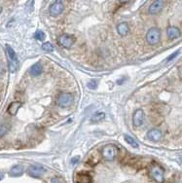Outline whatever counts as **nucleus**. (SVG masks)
<instances>
[{
	"mask_svg": "<svg viewBox=\"0 0 182 183\" xmlns=\"http://www.w3.org/2000/svg\"><path fill=\"white\" fill-rule=\"evenodd\" d=\"M149 174L157 183H164V181H165V170L160 165L156 163H153L150 165Z\"/></svg>",
	"mask_w": 182,
	"mask_h": 183,
	"instance_id": "obj_1",
	"label": "nucleus"
},
{
	"mask_svg": "<svg viewBox=\"0 0 182 183\" xmlns=\"http://www.w3.org/2000/svg\"><path fill=\"white\" fill-rule=\"evenodd\" d=\"M118 153H119V149L114 144L104 145L101 149V154L106 161H113L116 158Z\"/></svg>",
	"mask_w": 182,
	"mask_h": 183,
	"instance_id": "obj_2",
	"label": "nucleus"
},
{
	"mask_svg": "<svg viewBox=\"0 0 182 183\" xmlns=\"http://www.w3.org/2000/svg\"><path fill=\"white\" fill-rule=\"evenodd\" d=\"M6 52L9 58V69L11 72H15L19 66V59H18L17 54L10 45H6Z\"/></svg>",
	"mask_w": 182,
	"mask_h": 183,
	"instance_id": "obj_3",
	"label": "nucleus"
},
{
	"mask_svg": "<svg viewBox=\"0 0 182 183\" xmlns=\"http://www.w3.org/2000/svg\"><path fill=\"white\" fill-rule=\"evenodd\" d=\"M74 100V97L73 94L70 93H61L58 95L57 99V103L58 105L60 107H68L70 106L72 102Z\"/></svg>",
	"mask_w": 182,
	"mask_h": 183,
	"instance_id": "obj_4",
	"label": "nucleus"
},
{
	"mask_svg": "<svg viewBox=\"0 0 182 183\" xmlns=\"http://www.w3.org/2000/svg\"><path fill=\"white\" fill-rule=\"evenodd\" d=\"M161 39V31L157 28H150L146 33V41L150 45H156L160 42Z\"/></svg>",
	"mask_w": 182,
	"mask_h": 183,
	"instance_id": "obj_5",
	"label": "nucleus"
},
{
	"mask_svg": "<svg viewBox=\"0 0 182 183\" xmlns=\"http://www.w3.org/2000/svg\"><path fill=\"white\" fill-rule=\"evenodd\" d=\"M75 41V37L70 34H61L58 39V43L63 48H71L74 45Z\"/></svg>",
	"mask_w": 182,
	"mask_h": 183,
	"instance_id": "obj_6",
	"label": "nucleus"
},
{
	"mask_svg": "<svg viewBox=\"0 0 182 183\" xmlns=\"http://www.w3.org/2000/svg\"><path fill=\"white\" fill-rule=\"evenodd\" d=\"M45 169L42 167L41 165H31L30 167L27 169V173L29 174L31 177L38 178L41 177L45 173Z\"/></svg>",
	"mask_w": 182,
	"mask_h": 183,
	"instance_id": "obj_7",
	"label": "nucleus"
},
{
	"mask_svg": "<svg viewBox=\"0 0 182 183\" xmlns=\"http://www.w3.org/2000/svg\"><path fill=\"white\" fill-rule=\"evenodd\" d=\"M63 10H65V5H63L62 1H55L51 4V6L49 8L50 14L54 17L59 16L60 14H61Z\"/></svg>",
	"mask_w": 182,
	"mask_h": 183,
	"instance_id": "obj_8",
	"label": "nucleus"
},
{
	"mask_svg": "<svg viewBox=\"0 0 182 183\" xmlns=\"http://www.w3.org/2000/svg\"><path fill=\"white\" fill-rule=\"evenodd\" d=\"M144 121V112L142 109H136L133 115V124L134 127H140Z\"/></svg>",
	"mask_w": 182,
	"mask_h": 183,
	"instance_id": "obj_9",
	"label": "nucleus"
},
{
	"mask_svg": "<svg viewBox=\"0 0 182 183\" xmlns=\"http://www.w3.org/2000/svg\"><path fill=\"white\" fill-rule=\"evenodd\" d=\"M164 4H165V2L162 1V0H157V1H154L150 5V7H149V13L151 15H157V14H159L162 11V9H163Z\"/></svg>",
	"mask_w": 182,
	"mask_h": 183,
	"instance_id": "obj_10",
	"label": "nucleus"
},
{
	"mask_svg": "<svg viewBox=\"0 0 182 183\" xmlns=\"http://www.w3.org/2000/svg\"><path fill=\"white\" fill-rule=\"evenodd\" d=\"M147 137L152 141H159L163 137V134L158 129H152L147 133Z\"/></svg>",
	"mask_w": 182,
	"mask_h": 183,
	"instance_id": "obj_11",
	"label": "nucleus"
},
{
	"mask_svg": "<svg viewBox=\"0 0 182 183\" xmlns=\"http://www.w3.org/2000/svg\"><path fill=\"white\" fill-rule=\"evenodd\" d=\"M117 32L120 34V35L122 37H125L127 36L129 34L130 32V27H129V24L128 23H120L119 24L117 25Z\"/></svg>",
	"mask_w": 182,
	"mask_h": 183,
	"instance_id": "obj_12",
	"label": "nucleus"
},
{
	"mask_svg": "<svg viewBox=\"0 0 182 183\" xmlns=\"http://www.w3.org/2000/svg\"><path fill=\"white\" fill-rule=\"evenodd\" d=\"M167 35L169 39H176L181 35V32L179 30V28H177L176 27H169L167 28Z\"/></svg>",
	"mask_w": 182,
	"mask_h": 183,
	"instance_id": "obj_13",
	"label": "nucleus"
},
{
	"mask_svg": "<svg viewBox=\"0 0 182 183\" xmlns=\"http://www.w3.org/2000/svg\"><path fill=\"white\" fill-rule=\"evenodd\" d=\"M21 106H22L21 101H13L12 103H10V105L8 106L7 111L11 116H15V115H17V113L21 108Z\"/></svg>",
	"mask_w": 182,
	"mask_h": 183,
	"instance_id": "obj_14",
	"label": "nucleus"
},
{
	"mask_svg": "<svg viewBox=\"0 0 182 183\" xmlns=\"http://www.w3.org/2000/svg\"><path fill=\"white\" fill-rule=\"evenodd\" d=\"M42 72H43V66H42L41 63H36V64H34L30 67V69H29L30 75L35 76V77L36 76H39Z\"/></svg>",
	"mask_w": 182,
	"mask_h": 183,
	"instance_id": "obj_15",
	"label": "nucleus"
},
{
	"mask_svg": "<svg viewBox=\"0 0 182 183\" xmlns=\"http://www.w3.org/2000/svg\"><path fill=\"white\" fill-rule=\"evenodd\" d=\"M76 182L77 183H92V178L88 173L80 172L76 175Z\"/></svg>",
	"mask_w": 182,
	"mask_h": 183,
	"instance_id": "obj_16",
	"label": "nucleus"
},
{
	"mask_svg": "<svg viewBox=\"0 0 182 183\" xmlns=\"http://www.w3.org/2000/svg\"><path fill=\"white\" fill-rule=\"evenodd\" d=\"M23 173V165H14L10 170V175L13 176V177L21 176Z\"/></svg>",
	"mask_w": 182,
	"mask_h": 183,
	"instance_id": "obj_17",
	"label": "nucleus"
},
{
	"mask_svg": "<svg viewBox=\"0 0 182 183\" xmlns=\"http://www.w3.org/2000/svg\"><path fill=\"white\" fill-rule=\"evenodd\" d=\"M105 117H106L105 113H103V112H96L92 116V118H91V122H92V123H97V122H101V121L104 120Z\"/></svg>",
	"mask_w": 182,
	"mask_h": 183,
	"instance_id": "obj_18",
	"label": "nucleus"
},
{
	"mask_svg": "<svg viewBox=\"0 0 182 183\" xmlns=\"http://www.w3.org/2000/svg\"><path fill=\"white\" fill-rule=\"evenodd\" d=\"M124 137H125V140H126L127 142H128L132 147H133V148H138V147H139L138 142L136 141V139H134L133 136H131V135H125Z\"/></svg>",
	"mask_w": 182,
	"mask_h": 183,
	"instance_id": "obj_19",
	"label": "nucleus"
},
{
	"mask_svg": "<svg viewBox=\"0 0 182 183\" xmlns=\"http://www.w3.org/2000/svg\"><path fill=\"white\" fill-rule=\"evenodd\" d=\"M34 37H35V39H37L39 41H42V40L45 39V33L42 30H37L34 33Z\"/></svg>",
	"mask_w": 182,
	"mask_h": 183,
	"instance_id": "obj_20",
	"label": "nucleus"
},
{
	"mask_svg": "<svg viewBox=\"0 0 182 183\" xmlns=\"http://www.w3.org/2000/svg\"><path fill=\"white\" fill-rule=\"evenodd\" d=\"M9 132V127L7 125H0V137L4 136L7 133Z\"/></svg>",
	"mask_w": 182,
	"mask_h": 183,
	"instance_id": "obj_21",
	"label": "nucleus"
},
{
	"mask_svg": "<svg viewBox=\"0 0 182 183\" xmlns=\"http://www.w3.org/2000/svg\"><path fill=\"white\" fill-rule=\"evenodd\" d=\"M42 49L44 51H46V52H53L54 51V46L51 44V43L46 42V43H44V44L42 45Z\"/></svg>",
	"mask_w": 182,
	"mask_h": 183,
	"instance_id": "obj_22",
	"label": "nucleus"
},
{
	"mask_svg": "<svg viewBox=\"0 0 182 183\" xmlns=\"http://www.w3.org/2000/svg\"><path fill=\"white\" fill-rule=\"evenodd\" d=\"M88 88L91 90H96L97 88V82L96 80H91L88 83Z\"/></svg>",
	"mask_w": 182,
	"mask_h": 183,
	"instance_id": "obj_23",
	"label": "nucleus"
},
{
	"mask_svg": "<svg viewBox=\"0 0 182 183\" xmlns=\"http://www.w3.org/2000/svg\"><path fill=\"white\" fill-rule=\"evenodd\" d=\"M178 54H179V51H176V52H174V54H172V55H170V56L168 58V59H167V60H168V62H170L171 59H174L175 57H177V56H178Z\"/></svg>",
	"mask_w": 182,
	"mask_h": 183,
	"instance_id": "obj_24",
	"label": "nucleus"
},
{
	"mask_svg": "<svg viewBox=\"0 0 182 183\" xmlns=\"http://www.w3.org/2000/svg\"><path fill=\"white\" fill-rule=\"evenodd\" d=\"M80 160V157L79 156H76V157H73V158L71 159V164L72 165H76Z\"/></svg>",
	"mask_w": 182,
	"mask_h": 183,
	"instance_id": "obj_25",
	"label": "nucleus"
},
{
	"mask_svg": "<svg viewBox=\"0 0 182 183\" xmlns=\"http://www.w3.org/2000/svg\"><path fill=\"white\" fill-rule=\"evenodd\" d=\"M178 75H179V77H181L182 78V64L179 66V68H178Z\"/></svg>",
	"mask_w": 182,
	"mask_h": 183,
	"instance_id": "obj_26",
	"label": "nucleus"
},
{
	"mask_svg": "<svg viewBox=\"0 0 182 183\" xmlns=\"http://www.w3.org/2000/svg\"><path fill=\"white\" fill-rule=\"evenodd\" d=\"M51 183H60V181L59 178H53L51 180Z\"/></svg>",
	"mask_w": 182,
	"mask_h": 183,
	"instance_id": "obj_27",
	"label": "nucleus"
},
{
	"mask_svg": "<svg viewBox=\"0 0 182 183\" xmlns=\"http://www.w3.org/2000/svg\"><path fill=\"white\" fill-rule=\"evenodd\" d=\"M3 178H4V174L1 171H0V180H2Z\"/></svg>",
	"mask_w": 182,
	"mask_h": 183,
	"instance_id": "obj_28",
	"label": "nucleus"
},
{
	"mask_svg": "<svg viewBox=\"0 0 182 183\" xmlns=\"http://www.w3.org/2000/svg\"><path fill=\"white\" fill-rule=\"evenodd\" d=\"M174 183H182V180H175Z\"/></svg>",
	"mask_w": 182,
	"mask_h": 183,
	"instance_id": "obj_29",
	"label": "nucleus"
},
{
	"mask_svg": "<svg viewBox=\"0 0 182 183\" xmlns=\"http://www.w3.org/2000/svg\"><path fill=\"white\" fill-rule=\"evenodd\" d=\"M1 12H2V7H0V14H1Z\"/></svg>",
	"mask_w": 182,
	"mask_h": 183,
	"instance_id": "obj_30",
	"label": "nucleus"
}]
</instances>
